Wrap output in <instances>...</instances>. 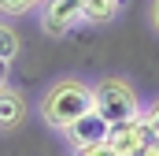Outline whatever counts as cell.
<instances>
[{"label":"cell","mask_w":159,"mask_h":156,"mask_svg":"<svg viewBox=\"0 0 159 156\" xmlns=\"http://www.w3.org/2000/svg\"><path fill=\"white\" fill-rule=\"evenodd\" d=\"M93 112L100 119H107V126H115L126 119H137L144 108L137 100V89L126 78H100L93 85Z\"/></svg>","instance_id":"7a4b0ae2"},{"label":"cell","mask_w":159,"mask_h":156,"mask_svg":"<svg viewBox=\"0 0 159 156\" xmlns=\"http://www.w3.org/2000/svg\"><path fill=\"white\" fill-rule=\"evenodd\" d=\"M129 0H81V19L85 22H115L126 11Z\"/></svg>","instance_id":"52a82bcc"},{"label":"cell","mask_w":159,"mask_h":156,"mask_svg":"<svg viewBox=\"0 0 159 156\" xmlns=\"http://www.w3.org/2000/svg\"><path fill=\"white\" fill-rule=\"evenodd\" d=\"M19 48H22L19 34H15L7 22H0V60H4V63H15V60H19Z\"/></svg>","instance_id":"ba28073f"},{"label":"cell","mask_w":159,"mask_h":156,"mask_svg":"<svg viewBox=\"0 0 159 156\" xmlns=\"http://www.w3.org/2000/svg\"><path fill=\"white\" fill-rule=\"evenodd\" d=\"M85 112H93V85L81 78H59L41 97V119L52 130H67Z\"/></svg>","instance_id":"6da1fadb"},{"label":"cell","mask_w":159,"mask_h":156,"mask_svg":"<svg viewBox=\"0 0 159 156\" xmlns=\"http://www.w3.org/2000/svg\"><path fill=\"white\" fill-rule=\"evenodd\" d=\"M7 75H11V63H4V60H0V89L7 85Z\"/></svg>","instance_id":"4fadbf2b"},{"label":"cell","mask_w":159,"mask_h":156,"mask_svg":"<svg viewBox=\"0 0 159 156\" xmlns=\"http://www.w3.org/2000/svg\"><path fill=\"white\" fill-rule=\"evenodd\" d=\"M107 119H100L96 112H85V115L78 119V123H70L63 134H67V141L74 145V149H81V145H93V141H104L107 138Z\"/></svg>","instance_id":"5b68a950"},{"label":"cell","mask_w":159,"mask_h":156,"mask_svg":"<svg viewBox=\"0 0 159 156\" xmlns=\"http://www.w3.org/2000/svg\"><path fill=\"white\" fill-rule=\"evenodd\" d=\"M37 15H41V30L48 37H67L81 19V0H41L37 4Z\"/></svg>","instance_id":"3957f363"},{"label":"cell","mask_w":159,"mask_h":156,"mask_svg":"<svg viewBox=\"0 0 159 156\" xmlns=\"http://www.w3.org/2000/svg\"><path fill=\"white\" fill-rule=\"evenodd\" d=\"M133 156H159V141H156V138H152L148 145H141V149H137V153H133Z\"/></svg>","instance_id":"7c38bea8"},{"label":"cell","mask_w":159,"mask_h":156,"mask_svg":"<svg viewBox=\"0 0 159 156\" xmlns=\"http://www.w3.org/2000/svg\"><path fill=\"white\" fill-rule=\"evenodd\" d=\"M144 123H148V130H152V138L159 141V100H152V104L144 108Z\"/></svg>","instance_id":"8fae6325"},{"label":"cell","mask_w":159,"mask_h":156,"mask_svg":"<svg viewBox=\"0 0 159 156\" xmlns=\"http://www.w3.org/2000/svg\"><path fill=\"white\" fill-rule=\"evenodd\" d=\"M152 26L159 30V0H152Z\"/></svg>","instance_id":"5bb4252c"},{"label":"cell","mask_w":159,"mask_h":156,"mask_svg":"<svg viewBox=\"0 0 159 156\" xmlns=\"http://www.w3.org/2000/svg\"><path fill=\"white\" fill-rule=\"evenodd\" d=\"M41 0H0V15H26L34 11Z\"/></svg>","instance_id":"9c48e42d"},{"label":"cell","mask_w":159,"mask_h":156,"mask_svg":"<svg viewBox=\"0 0 159 156\" xmlns=\"http://www.w3.org/2000/svg\"><path fill=\"white\" fill-rule=\"evenodd\" d=\"M74 156H119V153H115V149H111V141L104 138V141H93V145L74 149Z\"/></svg>","instance_id":"30bf717a"},{"label":"cell","mask_w":159,"mask_h":156,"mask_svg":"<svg viewBox=\"0 0 159 156\" xmlns=\"http://www.w3.org/2000/svg\"><path fill=\"white\" fill-rule=\"evenodd\" d=\"M22 119H26V97L19 89L4 85L0 89V130H15V126H22Z\"/></svg>","instance_id":"8992f818"},{"label":"cell","mask_w":159,"mask_h":156,"mask_svg":"<svg viewBox=\"0 0 159 156\" xmlns=\"http://www.w3.org/2000/svg\"><path fill=\"white\" fill-rule=\"evenodd\" d=\"M107 141H111V149L119 156H133L141 145H148V141H152V130H148V123H144V112L137 119L115 123V126L107 130Z\"/></svg>","instance_id":"277c9868"}]
</instances>
